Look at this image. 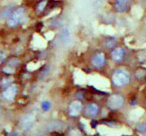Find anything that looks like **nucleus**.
I'll use <instances>...</instances> for the list:
<instances>
[{
  "mask_svg": "<svg viewBox=\"0 0 146 136\" xmlns=\"http://www.w3.org/2000/svg\"><path fill=\"white\" fill-rule=\"evenodd\" d=\"M130 82V75L125 70H117L112 76V82L116 87H123Z\"/></svg>",
  "mask_w": 146,
  "mask_h": 136,
  "instance_id": "obj_1",
  "label": "nucleus"
},
{
  "mask_svg": "<svg viewBox=\"0 0 146 136\" xmlns=\"http://www.w3.org/2000/svg\"><path fill=\"white\" fill-rule=\"evenodd\" d=\"M27 20V17L25 14V9L24 8H19L17 10L14 11L11 14L10 17L8 18L7 24L10 27H15L17 24L24 22Z\"/></svg>",
  "mask_w": 146,
  "mask_h": 136,
  "instance_id": "obj_2",
  "label": "nucleus"
},
{
  "mask_svg": "<svg viewBox=\"0 0 146 136\" xmlns=\"http://www.w3.org/2000/svg\"><path fill=\"white\" fill-rule=\"evenodd\" d=\"M123 102H125V99L121 95L113 94L110 96L108 100V106L110 109L113 110L120 109L123 105Z\"/></svg>",
  "mask_w": 146,
  "mask_h": 136,
  "instance_id": "obj_3",
  "label": "nucleus"
},
{
  "mask_svg": "<svg viewBox=\"0 0 146 136\" xmlns=\"http://www.w3.org/2000/svg\"><path fill=\"white\" fill-rule=\"evenodd\" d=\"M82 111V104L80 101H72L69 106V115L70 116H78Z\"/></svg>",
  "mask_w": 146,
  "mask_h": 136,
  "instance_id": "obj_4",
  "label": "nucleus"
},
{
  "mask_svg": "<svg viewBox=\"0 0 146 136\" xmlns=\"http://www.w3.org/2000/svg\"><path fill=\"white\" fill-rule=\"evenodd\" d=\"M16 92H17V86L15 84L10 85V86L5 89V90L3 92L2 97L8 101H12V100H14V99L15 97Z\"/></svg>",
  "mask_w": 146,
  "mask_h": 136,
  "instance_id": "obj_5",
  "label": "nucleus"
},
{
  "mask_svg": "<svg viewBox=\"0 0 146 136\" xmlns=\"http://www.w3.org/2000/svg\"><path fill=\"white\" fill-rule=\"evenodd\" d=\"M33 121H35V117L33 115H25L20 121L21 129L23 131H28L33 126Z\"/></svg>",
  "mask_w": 146,
  "mask_h": 136,
  "instance_id": "obj_6",
  "label": "nucleus"
},
{
  "mask_svg": "<svg viewBox=\"0 0 146 136\" xmlns=\"http://www.w3.org/2000/svg\"><path fill=\"white\" fill-rule=\"evenodd\" d=\"M106 61V56L103 53H97L92 56L91 63L96 68L102 67L105 64Z\"/></svg>",
  "mask_w": 146,
  "mask_h": 136,
  "instance_id": "obj_7",
  "label": "nucleus"
},
{
  "mask_svg": "<svg viewBox=\"0 0 146 136\" xmlns=\"http://www.w3.org/2000/svg\"><path fill=\"white\" fill-rule=\"evenodd\" d=\"M99 111V107L95 104V103H88L86 110H85V114L87 116H90V117H95L97 116Z\"/></svg>",
  "mask_w": 146,
  "mask_h": 136,
  "instance_id": "obj_8",
  "label": "nucleus"
},
{
  "mask_svg": "<svg viewBox=\"0 0 146 136\" xmlns=\"http://www.w3.org/2000/svg\"><path fill=\"white\" fill-rule=\"evenodd\" d=\"M123 56H125V49L121 47L115 48L111 52V58L115 62H120L123 60Z\"/></svg>",
  "mask_w": 146,
  "mask_h": 136,
  "instance_id": "obj_9",
  "label": "nucleus"
},
{
  "mask_svg": "<svg viewBox=\"0 0 146 136\" xmlns=\"http://www.w3.org/2000/svg\"><path fill=\"white\" fill-rule=\"evenodd\" d=\"M70 30L69 28H63L62 30H61V32H60V39L61 42H63L64 44H66L67 42L69 41L70 39Z\"/></svg>",
  "mask_w": 146,
  "mask_h": 136,
  "instance_id": "obj_10",
  "label": "nucleus"
},
{
  "mask_svg": "<svg viewBox=\"0 0 146 136\" xmlns=\"http://www.w3.org/2000/svg\"><path fill=\"white\" fill-rule=\"evenodd\" d=\"M115 8L118 13H123L125 12L127 9V3H123V2H118L116 1L115 4Z\"/></svg>",
  "mask_w": 146,
  "mask_h": 136,
  "instance_id": "obj_11",
  "label": "nucleus"
},
{
  "mask_svg": "<svg viewBox=\"0 0 146 136\" xmlns=\"http://www.w3.org/2000/svg\"><path fill=\"white\" fill-rule=\"evenodd\" d=\"M115 44H116V39H114V38H112V37L106 39V41H105V46L108 48H113Z\"/></svg>",
  "mask_w": 146,
  "mask_h": 136,
  "instance_id": "obj_12",
  "label": "nucleus"
},
{
  "mask_svg": "<svg viewBox=\"0 0 146 136\" xmlns=\"http://www.w3.org/2000/svg\"><path fill=\"white\" fill-rule=\"evenodd\" d=\"M46 4H47L46 0H42V1H41L40 3H39L37 5V12L42 13L44 10V8H46Z\"/></svg>",
  "mask_w": 146,
  "mask_h": 136,
  "instance_id": "obj_13",
  "label": "nucleus"
},
{
  "mask_svg": "<svg viewBox=\"0 0 146 136\" xmlns=\"http://www.w3.org/2000/svg\"><path fill=\"white\" fill-rule=\"evenodd\" d=\"M50 106H52V104H50V102L48 101V100H44V101L42 102V110H44V111H48V110H50Z\"/></svg>",
  "mask_w": 146,
  "mask_h": 136,
  "instance_id": "obj_14",
  "label": "nucleus"
},
{
  "mask_svg": "<svg viewBox=\"0 0 146 136\" xmlns=\"http://www.w3.org/2000/svg\"><path fill=\"white\" fill-rule=\"evenodd\" d=\"M11 15V8H7V9H5L3 12L1 13V19H5V18H7V17H10Z\"/></svg>",
  "mask_w": 146,
  "mask_h": 136,
  "instance_id": "obj_15",
  "label": "nucleus"
},
{
  "mask_svg": "<svg viewBox=\"0 0 146 136\" xmlns=\"http://www.w3.org/2000/svg\"><path fill=\"white\" fill-rule=\"evenodd\" d=\"M137 130L140 133H146V123H141L137 124Z\"/></svg>",
  "mask_w": 146,
  "mask_h": 136,
  "instance_id": "obj_16",
  "label": "nucleus"
},
{
  "mask_svg": "<svg viewBox=\"0 0 146 136\" xmlns=\"http://www.w3.org/2000/svg\"><path fill=\"white\" fill-rule=\"evenodd\" d=\"M13 80L12 79H4L2 81V88H7L10 86V83Z\"/></svg>",
  "mask_w": 146,
  "mask_h": 136,
  "instance_id": "obj_17",
  "label": "nucleus"
},
{
  "mask_svg": "<svg viewBox=\"0 0 146 136\" xmlns=\"http://www.w3.org/2000/svg\"><path fill=\"white\" fill-rule=\"evenodd\" d=\"M5 55L3 54V52H0V64L5 60Z\"/></svg>",
  "mask_w": 146,
  "mask_h": 136,
  "instance_id": "obj_18",
  "label": "nucleus"
},
{
  "mask_svg": "<svg viewBox=\"0 0 146 136\" xmlns=\"http://www.w3.org/2000/svg\"><path fill=\"white\" fill-rule=\"evenodd\" d=\"M116 1H118V2H123V3H128L130 0H116Z\"/></svg>",
  "mask_w": 146,
  "mask_h": 136,
  "instance_id": "obj_19",
  "label": "nucleus"
}]
</instances>
